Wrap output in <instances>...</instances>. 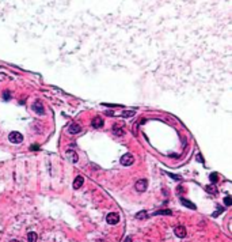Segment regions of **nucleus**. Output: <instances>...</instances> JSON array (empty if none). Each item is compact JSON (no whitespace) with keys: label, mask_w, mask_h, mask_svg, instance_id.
<instances>
[{"label":"nucleus","mask_w":232,"mask_h":242,"mask_svg":"<svg viewBox=\"0 0 232 242\" xmlns=\"http://www.w3.org/2000/svg\"><path fill=\"white\" fill-rule=\"evenodd\" d=\"M170 177H172V178H175V180H181V175H175V174H172V173H168Z\"/></svg>","instance_id":"412c9836"},{"label":"nucleus","mask_w":232,"mask_h":242,"mask_svg":"<svg viewBox=\"0 0 232 242\" xmlns=\"http://www.w3.org/2000/svg\"><path fill=\"white\" fill-rule=\"evenodd\" d=\"M136 216H137L138 219H143V218L147 216V212H145V211H141V212H138V214L136 215Z\"/></svg>","instance_id":"6ab92c4d"},{"label":"nucleus","mask_w":232,"mask_h":242,"mask_svg":"<svg viewBox=\"0 0 232 242\" xmlns=\"http://www.w3.org/2000/svg\"><path fill=\"white\" fill-rule=\"evenodd\" d=\"M197 161H200L201 163H204V159H202V157H201V155H197Z\"/></svg>","instance_id":"5701e85b"},{"label":"nucleus","mask_w":232,"mask_h":242,"mask_svg":"<svg viewBox=\"0 0 232 242\" xmlns=\"http://www.w3.org/2000/svg\"><path fill=\"white\" fill-rule=\"evenodd\" d=\"M205 190H206L208 193H212V195H217V188H216L213 184H211V185H206L205 186Z\"/></svg>","instance_id":"9b49d317"},{"label":"nucleus","mask_w":232,"mask_h":242,"mask_svg":"<svg viewBox=\"0 0 232 242\" xmlns=\"http://www.w3.org/2000/svg\"><path fill=\"white\" fill-rule=\"evenodd\" d=\"M33 110H34L37 114H44V113H45V109L41 105V102H35L34 105H33Z\"/></svg>","instance_id":"0eeeda50"},{"label":"nucleus","mask_w":232,"mask_h":242,"mask_svg":"<svg viewBox=\"0 0 232 242\" xmlns=\"http://www.w3.org/2000/svg\"><path fill=\"white\" fill-rule=\"evenodd\" d=\"M133 162H134V157L130 154V152H126V154H123L122 157H121V163H122L123 166L133 165Z\"/></svg>","instance_id":"f03ea898"},{"label":"nucleus","mask_w":232,"mask_h":242,"mask_svg":"<svg viewBox=\"0 0 232 242\" xmlns=\"http://www.w3.org/2000/svg\"><path fill=\"white\" fill-rule=\"evenodd\" d=\"M27 239H29V242H35V241H37V233H34V231L29 233V234H27Z\"/></svg>","instance_id":"ddd939ff"},{"label":"nucleus","mask_w":232,"mask_h":242,"mask_svg":"<svg viewBox=\"0 0 232 242\" xmlns=\"http://www.w3.org/2000/svg\"><path fill=\"white\" fill-rule=\"evenodd\" d=\"M106 220L109 225H117L118 222H120V215L117 214V212H110L107 216H106Z\"/></svg>","instance_id":"7ed1b4c3"},{"label":"nucleus","mask_w":232,"mask_h":242,"mask_svg":"<svg viewBox=\"0 0 232 242\" xmlns=\"http://www.w3.org/2000/svg\"><path fill=\"white\" fill-rule=\"evenodd\" d=\"M11 242H19V241H18V239H12V241H11Z\"/></svg>","instance_id":"b1692460"},{"label":"nucleus","mask_w":232,"mask_h":242,"mask_svg":"<svg viewBox=\"0 0 232 242\" xmlns=\"http://www.w3.org/2000/svg\"><path fill=\"white\" fill-rule=\"evenodd\" d=\"M181 203L185 205V207H189V208H191V210H196V205H194L191 201H189V200H186L185 197H181Z\"/></svg>","instance_id":"9d476101"},{"label":"nucleus","mask_w":232,"mask_h":242,"mask_svg":"<svg viewBox=\"0 0 232 242\" xmlns=\"http://www.w3.org/2000/svg\"><path fill=\"white\" fill-rule=\"evenodd\" d=\"M68 131H69V134L76 135V134H79V132H80V131H81V126L79 125V124L74 123V124H71V125H69V128H68Z\"/></svg>","instance_id":"423d86ee"},{"label":"nucleus","mask_w":232,"mask_h":242,"mask_svg":"<svg viewBox=\"0 0 232 242\" xmlns=\"http://www.w3.org/2000/svg\"><path fill=\"white\" fill-rule=\"evenodd\" d=\"M69 155H71V158H72V162H74V163H76V162H77L76 152H75V151H72V150H69V151H68V157H69Z\"/></svg>","instance_id":"4468645a"},{"label":"nucleus","mask_w":232,"mask_h":242,"mask_svg":"<svg viewBox=\"0 0 232 242\" xmlns=\"http://www.w3.org/2000/svg\"><path fill=\"white\" fill-rule=\"evenodd\" d=\"M38 148H39V146H37V144H33L31 147H30V150L34 151V150H38Z\"/></svg>","instance_id":"4be33fe9"},{"label":"nucleus","mask_w":232,"mask_h":242,"mask_svg":"<svg viewBox=\"0 0 232 242\" xmlns=\"http://www.w3.org/2000/svg\"><path fill=\"white\" fill-rule=\"evenodd\" d=\"M83 184H84V178H83L81 175H77L76 178H75V181H74V188L75 189H79Z\"/></svg>","instance_id":"1a4fd4ad"},{"label":"nucleus","mask_w":232,"mask_h":242,"mask_svg":"<svg viewBox=\"0 0 232 242\" xmlns=\"http://www.w3.org/2000/svg\"><path fill=\"white\" fill-rule=\"evenodd\" d=\"M3 98L6 99V101H10V99H11V93L8 91V90H6V91H3Z\"/></svg>","instance_id":"a211bd4d"},{"label":"nucleus","mask_w":232,"mask_h":242,"mask_svg":"<svg viewBox=\"0 0 232 242\" xmlns=\"http://www.w3.org/2000/svg\"><path fill=\"white\" fill-rule=\"evenodd\" d=\"M133 116H134V110H126V112H122V117H123V118L133 117Z\"/></svg>","instance_id":"dca6fc26"},{"label":"nucleus","mask_w":232,"mask_h":242,"mask_svg":"<svg viewBox=\"0 0 232 242\" xmlns=\"http://www.w3.org/2000/svg\"><path fill=\"white\" fill-rule=\"evenodd\" d=\"M174 233H175V235L178 237V238H185V237H186V228L183 227V226H178V227H175Z\"/></svg>","instance_id":"39448f33"},{"label":"nucleus","mask_w":232,"mask_h":242,"mask_svg":"<svg viewBox=\"0 0 232 242\" xmlns=\"http://www.w3.org/2000/svg\"><path fill=\"white\" fill-rule=\"evenodd\" d=\"M171 214H172V212L170 210H162V211H156L153 215L156 216V215H171Z\"/></svg>","instance_id":"2eb2a0df"},{"label":"nucleus","mask_w":232,"mask_h":242,"mask_svg":"<svg viewBox=\"0 0 232 242\" xmlns=\"http://www.w3.org/2000/svg\"><path fill=\"white\" fill-rule=\"evenodd\" d=\"M224 203H225V205H231V204H232L231 197H229V196H227V197H225V199H224Z\"/></svg>","instance_id":"aec40b11"},{"label":"nucleus","mask_w":232,"mask_h":242,"mask_svg":"<svg viewBox=\"0 0 232 242\" xmlns=\"http://www.w3.org/2000/svg\"><path fill=\"white\" fill-rule=\"evenodd\" d=\"M92 126L94 128H102L103 124H105V121H103V118H101V117H95L94 120H92Z\"/></svg>","instance_id":"6e6552de"},{"label":"nucleus","mask_w":232,"mask_h":242,"mask_svg":"<svg viewBox=\"0 0 232 242\" xmlns=\"http://www.w3.org/2000/svg\"><path fill=\"white\" fill-rule=\"evenodd\" d=\"M147 180H138L137 182L134 184V188H136V190L137 192H145V189H147Z\"/></svg>","instance_id":"20e7f679"},{"label":"nucleus","mask_w":232,"mask_h":242,"mask_svg":"<svg viewBox=\"0 0 232 242\" xmlns=\"http://www.w3.org/2000/svg\"><path fill=\"white\" fill-rule=\"evenodd\" d=\"M209 178H211V181H212V182H213V185H215V184L217 182L218 177H217V174H216V173H212V174L209 175Z\"/></svg>","instance_id":"f3484780"},{"label":"nucleus","mask_w":232,"mask_h":242,"mask_svg":"<svg viewBox=\"0 0 232 242\" xmlns=\"http://www.w3.org/2000/svg\"><path fill=\"white\" fill-rule=\"evenodd\" d=\"M8 140H10L11 143L19 144V143H22V141H23V135H22L21 132L12 131V132H10V135H8Z\"/></svg>","instance_id":"f257e3e1"},{"label":"nucleus","mask_w":232,"mask_h":242,"mask_svg":"<svg viewBox=\"0 0 232 242\" xmlns=\"http://www.w3.org/2000/svg\"><path fill=\"white\" fill-rule=\"evenodd\" d=\"M113 134L116 135V136H122L123 134H125V131H123V128H121V126H114L113 128Z\"/></svg>","instance_id":"f8f14e48"}]
</instances>
